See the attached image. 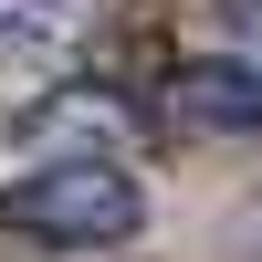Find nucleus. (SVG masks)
Returning <instances> with one entry per match:
<instances>
[{
	"label": "nucleus",
	"instance_id": "f03ea898",
	"mask_svg": "<svg viewBox=\"0 0 262 262\" xmlns=\"http://www.w3.org/2000/svg\"><path fill=\"white\" fill-rule=\"evenodd\" d=\"M158 105H168L179 137H262V74L242 53H189Z\"/></svg>",
	"mask_w": 262,
	"mask_h": 262
},
{
	"label": "nucleus",
	"instance_id": "f257e3e1",
	"mask_svg": "<svg viewBox=\"0 0 262 262\" xmlns=\"http://www.w3.org/2000/svg\"><path fill=\"white\" fill-rule=\"evenodd\" d=\"M137 221H147V189L116 158H53L0 189V242H32V252H116Z\"/></svg>",
	"mask_w": 262,
	"mask_h": 262
},
{
	"label": "nucleus",
	"instance_id": "7ed1b4c3",
	"mask_svg": "<svg viewBox=\"0 0 262 262\" xmlns=\"http://www.w3.org/2000/svg\"><path fill=\"white\" fill-rule=\"evenodd\" d=\"M21 137H42V147L74 137V158H95L84 137H137V95H116V84H63V95H42L32 116H21Z\"/></svg>",
	"mask_w": 262,
	"mask_h": 262
},
{
	"label": "nucleus",
	"instance_id": "39448f33",
	"mask_svg": "<svg viewBox=\"0 0 262 262\" xmlns=\"http://www.w3.org/2000/svg\"><path fill=\"white\" fill-rule=\"evenodd\" d=\"M252 262H262V221H252Z\"/></svg>",
	"mask_w": 262,
	"mask_h": 262
},
{
	"label": "nucleus",
	"instance_id": "20e7f679",
	"mask_svg": "<svg viewBox=\"0 0 262 262\" xmlns=\"http://www.w3.org/2000/svg\"><path fill=\"white\" fill-rule=\"evenodd\" d=\"M231 32H242V63L262 74V0H231Z\"/></svg>",
	"mask_w": 262,
	"mask_h": 262
}]
</instances>
